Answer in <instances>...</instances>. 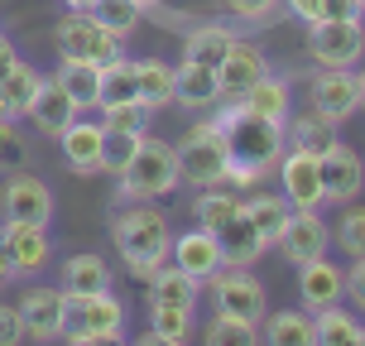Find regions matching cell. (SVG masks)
Instances as JSON below:
<instances>
[{
	"mask_svg": "<svg viewBox=\"0 0 365 346\" xmlns=\"http://www.w3.org/2000/svg\"><path fill=\"white\" fill-rule=\"evenodd\" d=\"M212 111H217V126L226 130V145H231V178H226V188H236V193L264 188L269 173L279 168V154L289 149L284 126L279 121H259L250 111H240L236 101H217Z\"/></svg>",
	"mask_w": 365,
	"mask_h": 346,
	"instance_id": "1",
	"label": "cell"
},
{
	"mask_svg": "<svg viewBox=\"0 0 365 346\" xmlns=\"http://www.w3.org/2000/svg\"><path fill=\"white\" fill-rule=\"evenodd\" d=\"M110 240L125 260V270L145 284L149 274L168 265L173 250V221L159 202H125L120 212H110Z\"/></svg>",
	"mask_w": 365,
	"mask_h": 346,
	"instance_id": "2",
	"label": "cell"
},
{
	"mask_svg": "<svg viewBox=\"0 0 365 346\" xmlns=\"http://www.w3.org/2000/svg\"><path fill=\"white\" fill-rule=\"evenodd\" d=\"M182 183L178 173V149L159 135H140V145L130 154V164L115 173V198L120 202H159Z\"/></svg>",
	"mask_w": 365,
	"mask_h": 346,
	"instance_id": "3",
	"label": "cell"
},
{
	"mask_svg": "<svg viewBox=\"0 0 365 346\" xmlns=\"http://www.w3.org/2000/svg\"><path fill=\"white\" fill-rule=\"evenodd\" d=\"M178 173L187 188H226L231 178V145H226V130L217 126V116H202L182 130L178 140Z\"/></svg>",
	"mask_w": 365,
	"mask_h": 346,
	"instance_id": "4",
	"label": "cell"
},
{
	"mask_svg": "<svg viewBox=\"0 0 365 346\" xmlns=\"http://www.w3.org/2000/svg\"><path fill=\"white\" fill-rule=\"evenodd\" d=\"M125 337V303L115 293H63V337L73 346L120 342Z\"/></svg>",
	"mask_w": 365,
	"mask_h": 346,
	"instance_id": "5",
	"label": "cell"
},
{
	"mask_svg": "<svg viewBox=\"0 0 365 346\" xmlns=\"http://www.w3.org/2000/svg\"><path fill=\"white\" fill-rule=\"evenodd\" d=\"M53 49L68 63H91V68H110L125 54V39H115L106 24H96L87 10H63V19L53 24Z\"/></svg>",
	"mask_w": 365,
	"mask_h": 346,
	"instance_id": "6",
	"label": "cell"
},
{
	"mask_svg": "<svg viewBox=\"0 0 365 346\" xmlns=\"http://www.w3.org/2000/svg\"><path fill=\"white\" fill-rule=\"evenodd\" d=\"M308 58L317 68H356L365 58V24L361 15L346 19H317L308 24Z\"/></svg>",
	"mask_w": 365,
	"mask_h": 346,
	"instance_id": "7",
	"label": "cell"
},
{
	"mask_svg": "<svg viewBox=\"0 0 365 346\" xmlns=\"http://www.w3.org/2000/svg\"><path fill=\"white\" fill-rule=\"evenodd\" d=\"M207 289H212V303H217V312H226V317H240V322H264V312H269V303H264V284H259L250 270H236V265H221L212 279H207Z\"/></svg>",
	"mask_w": 365,
	"mask_h": 346,
	"instance_id": "8",
	"label": "cell"
},
{
	"mask_svg": "<svg viewBox=\"0 0 365 346\" xmlns=\"http://www.w3.org/2000/svg\"><path fill=\"white\" fill-rule=\"evenodd\" d=\"M0 217L48 226L53 221V188L38 178V173H24V168L5 173V183H0Z\"/></svg>",
	"mask_w": 365,
	"mask_h": 346,
	"instance_id": "9",
	"label": "cell"
},
{
	"mask_svg": "<svg viewBox=\"0 0 365 346\" xmlns=\"http://www.w3.org/2000/svg\"><path fill=\"white\" fill-rule=\"evenodd\" d=\"M274 250L289 260V265H303V260H317L331 250V221L317 212V207H293L284 231L274 240Z\"/></svg>",
	"mask_w": 365,
	"mask_h": 346,
	"instance_id": "10",
	"label": "cell"
},
{
	"mask_svg": "<svg viewBox=\"0 0 365 346\" xmlns=\"http://www.w3.org/2000/svg\"><path fill=\"white\" fill-rule=\"evenodd\" d=\"M308 106L327 121H351L361 111V82H356V68H317V77L308 82Z\"/></svg>",
	"mask_w": 365,
	"mask_h": 346,
	"instance_id": "11",
	"label": "cell"
},
{
	"mask_svg": "<svg viewBox=\"0 0 365 346\" xmlns=\"http://www.w3.org/2000/svg\"><path fill=\"white\" fill-rule=\"evenodd\" d=\"M0 250L10 255L15 279H38V270H48V260H53L48 226H34V221H5V231H0Z\"/></svg>",
	"mask_w": 365,
	"mask_h": 346,
	"instance_id": "12",
	"label": "cell"
},
{
	"mask_svg": "<svg viewBox=\"0 0 365 346\" xmlns=\"http://www.w3.org/2000/svg\"><path fill=\"white\" fill-rule=\"evenodd\" d=\"M317 173H322V202H356L365 193V164L351 145H336L327 154H317Z\"/></svg>",
	"mask_w": 365,
	"mask_h": 346,
	"instance_id": "13",
	"label": "cell"
},
{
	"mask_svg": "<svg viewBox=\"0 0 365 346\" xmlns=\"http://www.w3.org/2000/svg\"><path fill=\"white\" fill-rule=\"evenodd\" d=\"M15 308H19V322H24V337L29 342H58L63 337V289L29 284L15 298Z\"/></svg>",
	"mask_w": 365,
	"mask_h": 346,
	"instance_id": "14",
	"label": "cell"
},
{
	"mask_svg": "<svg viewBox=\"0 0 365 346\" xmlns=\"http://www.w3.org/2000/svg\"><path fill=\"white\" fill-rule=\"evenodd\" d=\"M274 173H279V193L289 198V207H322V173H317V154L284 149Z\"/></svg>",
	"mask_w": 365,
	"mask_h": 346,
	"instance_id": "15",
	"label": "cell"
},
{
	"mask_svg": "<svg viewBox=\"0 0 365 346\" xmlns=\"http://www.w3.org/2000/svg\"><path fill=\"white\" fill-rule=\"evenodd\" d=\"M58 149H63V164L73 168L77 178H91V173H101L106 126L101 121H73V126L58 135Z\"/></svg>",
	"mask_w": 365,
	"mask_h": 346,
	"instance_id": "16",
	"label": "cell"
},
{
	"mask_svg": "<svg viewBox=\"0 0 365 346\" xmlns=\"http://www.w3.org/2000/svg\"><path fill=\"white\" fill-rule=\"evenodd\" d=\"M298 298H303V308H312V312L341 303V298H346V270H336L327 255L303 260V265H298Z\"/></svg>",
	"mask_w": 365,
	"mask_h": 346,
	"instance_id": "17",
	"label": "cell"
},
{
	"mask_svg": "<svg viewBox=\"0 0 365 346\" xmlns=\"http://www.w3.org/2000/svg\"><path fill=\"white\" fill-rule=\"evenodd\" d=\"M168 260L178 265V270H187L192 279H212V274L226 265L221 260V240H217V231H207V226H197V231H178L173 236V250H168Z\"/></svg>",
	"mask_w": 365,
	"mask_h": 346,
	"instance_id": "18",
	"label": "cell"
},
{
	"mask_svg": "<svg viewBox=\"0 0 365 346\" xmlns=\"http://www.w3.org/2000/svg\"><path fill=\"white\" fill-rule=\"evenodd\" d=\"M24 121H34V130H38V135H48V140H58V135L77 121V106L68 101V91L58 87L53 73H43V82H38V91H34V101H29V116H24Z\"/></svg>",
	"mask_w": 365,
	"mask_h": 346,
	"instance_id": "19",
	"label": "cell"
},
{
	"mask_svg": "<svg viewBox=\"0 0 365 346\" xmlns=\"http://www.w3.org/2000/svg\"><path fill=\"white\" fill-rule=\"evenodd\" d=\"M269 73V63H264V54H259L255 44H245V39H236V49L221 58L217 68V82H221V101H236L240 91H250L259 82V77Z\"/></svg>",
	"mask_w": 365,
	"mask_h": 346,
	"instance_id": "20",
	"label": "cell"
},
{
	"mask_svg": "<svg viewBox=\"0 0 365 346\" xmlns=\"http://www.w3.org/2000/svg\"><path fill=\"white\" fill-rule=\"evenodd\" d=\"M58 289H63V293H106V289H115V270H110L106 255L82 250V255L63 260V270H58Z\"/></svg>",
	"mask_w": 365,
	"mask_h": 346,
	"instance_id": "21",
	"label": "cell"
},
{
	"mask_svg": "<svg viewBox=\"0 0 365 346\" xmlns=\"http://www.w3.org/2000/svg\"><path fill=\"white\" fill-rule=\"evenodd\" d=\"M217 101H221L217 68H197V63H178V68H173V106L212 111Z\"/></svg>",
	"mask_w": 365,
	"mask_h": 346,
	"instance_id": "22",
	"label": "cell"
},
{
	"mask_svg": "<svg viewBox=\"0 0 365 346\" xmlns=\"http://www.w3.org/2000/svg\"><path fill=\"white\" fill-rule=\"evenodd\" d=\"M38 82H43V73H38L34 63H24V58H15L5 73H0V121H24L29 116V101H34Z\"/></svg>",
	"mask_w": 365,
	"mask_h": 346,
	"instance_id": "23",
	"label": "cell"
},
{
	"mask_svg": "<svg viewBox=\"0 0 365 346\" xmlns=\"http://www.w3.org/2000/svg\"><path fill=\"white\" fill-rule=\"evenodd\" d=\"M236 106L250 111V116H259V121H279V126H284V121L293 116V87L284 82V77L264 73L250 91H240V96H236Z\"/></svg>",
	"mask_w": 365,
	"mask_h": 346,
	"instance_id": "24",
	"label": "cell"
},
{
	"mask_svg": "<svg viewBox=\"0 0 365 346\" xmlns=\"http://www.w3.org/2000/svg\"><path fill=\"white\" fill-rule=\"evenodd\" d=\"M236 29L231 24H197L182 34V63H197V68H221V58L236 49Z\"/></svg>",
	"mask_w": 365,
	"mask_h": 346,
	"instance_id": "25",
	"label": "cell"
},
{
	"mask_svg": "<svg viewBox=\"0 0 365 346\" xmlns=\"http://www.w3.org/2000/svg\"><path fill=\"white\" fill-rule=\"evenodd\" d=\"M240 212H245V221H250V226L259 231V240H264V245H274L293 207H289V198H284V193H269V188H250V198L240 202Z\"/></svg>",
	"mask_w": 365,
	"mask_h": 346,
	"instance_id": "26",
	"label": "cell"
},
{
	"mask_svg": "<svg viewBox=\"0 0 365 346\" xmlns=\"http://www.w3.org/2000/svg\"><path fill=\"white\" fill-rule=\"evenodd\" d=\"M336 121H327V116H317V111H303V116H289L284 121V140H289V149H303V154H327L341 135H336Z\"/></svg>",
	"mask_w": 365,
	"mask_h": 346,
	"instance_id": "27",
	"label": "cell"
},
{
	"mask_svg": "<svg viewBox=\"0 0 365 346\" xmlns=\"http://www.w3.org/2000/svg\"><path fill=\"white\" fill-rule=\"evenodd\" d=\"M217 240H221V260H226V265H236V270L259 265V255L269 250V245L259 240V231L245 221V212H236V217L226 221V226L217 231Z\"/></svg>",
	"mask_w": 365,
	"mask_h": 346,
	"instance_id": "28",
	"label": "cell"
},
{
	"mask_svg": "<svg viewBox=\"0 0 365 346\" xmlns=\"http://www.w3.org/2000/svg\"><path fill=\"white\" fill-rule=\"evenodd\" d=\"M197 293H202V279L178 270L173 260L159 265V270L145 279V303H187V308H197Z\"/></svg>",
	"mask_w": 365,
	"mask_h": 346,
	"instance_id": "29",
	"label": "cell"
},
{
	"mask_svg": "<svg viewBox=\"0 0 365 346\" xmlns=\"http://www.w3.org/2000/svg\"><path fill=\"white\" fill-rule=\"evenodd\" d=\"M130 63H135V91H140V101L154 116L164 106H173V63H164V58H130Z\"/></svg>",
	"mask_w": 365,
	"mask_h": 346,
	"instance_id": "30",
	"label": "cell"
},
{
	"mask_svg": "<svg viewBox=\"0 0 365 346\" xmlns=\"http://www.w3.org/2000/svg\"><path fill=\"white\" fill-rule=\"evenodd\" d=\"M58 87L68 91V101L77 106V116L82 111H96V101H101V68H91V63H68V58H58Z\"/></svg>",
	"mask_w": 365,
	"mask_h": 346,
	"instance_id": "31",
	"label": "cell"
},
{
	"mask_svg": "<svg viewBox=\"0 0 365 346\" xmlns=\"http://www.w3.org/2000/svg\"><path fill=\"white\" fill-rule=\"evenodd\" d=\"M259 337L269 346H317V332H312V317L298 308H279V312H264L259 322Z\"/></svg>",
	"mask_w": 365,
	"mask_h": 346,
	"instance_id": "32",
	"label": "cell"
},
{
	"mask_svg": "<svg viewBox=\"0 0 365 346\" xmlns=\"http://www.w3.org/2000/svg\"><path fill=\"white\" fill-rule=\"evenodd\" d=\"M312 332H317V346H365V327L341 303L312 312Z\"/></svg>",
	"mask_w": 365,
	"mask_h": 346,
	"instance_id": "33",
	"label": "cell"
},
{
	"mask_svg": "<svg viewBox=\"0 0 365 346\" xmlns=\"http://www.w3.org/2000/svg\"><path fill=\"white\" fill-rule=\"evenodd\" d=\"M149 312V337L164 346H182L192 337V308L187 303H145Z\"/></svg>",
	"mask_w": 365,
	"mask_h": 346,
	"instance_id": "34",
	"label": "cell"
},
{
	"mask_svg": "<svg viewBox=\"0 0 365 346\" xmlns=\"http://www.w3.org/2000/svg\"><path fill=\"white\" fill-rule=\"evenodd\" d=\"M240 212V198L236 188H202L197 202H192V221L197 226H207V231H221L226 221Z\"/></svg>",
	"mask_w": 365,
	"mask_h": 346,
	"instance_id": "35",
	"label": "cell"
},
{
	"mask_svg": "<svg viewBox=\"0 0 365 346\" xmlns=\"http://www.w3.org/2000/svg\"><path fill=\"white\" fill-rule=\"evenodd\" d=\"M331 250H341L346 260L365 255V207L361 202H341V217L331 226Z\"/></svg>",
	"mask_w": 365,
	"mask_h": 346,
	"instance_id": "36",
	"label": "cell"
},
{
	"mask_svg": "<svg viewBox=\"0 0 365 346\" xmlns=\"http://www.w3.org/2000/svg\"><path fill=\"white\" fill-rule=\"evenodd\" d=\"M96 24H106L115 39H130L135 29H140V19H145V10L135 5V0H91V10H87Z\"/></svg>",
	"mask_w": 365,
	"mask_h": 346,
	"instance_id": "37",
	"label": "cell"
},
{
	"mask_svg": "<svg viewBox=\"0 0 365 346\" xmlns=\"http://www.w3.org/2000/svg\"><path fill=\"white\" fill-rule=\"evenodd\" d=\"M120 101H140V91H135V63L125 54L115 58L110 68H101V101L96 106H120Z\"/></svg>",
	"mask_w": 365,
	"mask_h": 346,
	"instance_id": "38",
	"label": "cell"
},
{
	"mask_svg": "<svg viewBox=\"0 0 365 346\" xmlns=\"http://www.w3.org/2000/svg\"><path fill=\"white\" fill-rule=\"evenodd\" d=\"M202 342H207V346H255L259 342V327H255V322H240V317L217 312V317L202 327Z\"/></svg>",
	"mask_w": 365,
	"mask_h": 346,
	"instance_id": "39",
	"label": "cell"
},
{
	"mask_svg": "<svg viewBox=\"0 0 365 346\" xmlns=\"http://www.w3.org/2000/svg\"><path fill=\"white\" fill-rule=\"evenodd\" d=\"M106 130H125V135H145L154 126V111L145 101H120V106H96Z\"/></svg>",
	"mask_w": 365,
	"mask_h": 346,
	"instance_id": "40",
	"label": "cell"
},
{
	"mask_svg": "<svg viewBox=\"0 0 365 346\" xmlns=\"http://www.w3.org/2000/svg\"><path fill=\"white\" fill-rule=\"evenodd\" d=\"M24 159H29V140H24L19 121H0V173L24 168Z\"/></svg>",
	"mask_w": 365,
	"mask_h": 346,
	"instance_id": "41",
	"label": "cell"
},
{
	"mask_svg": "<svg viewBox=\"0 0 365 346\" xmlns=\"http://www.w3.org/2000/svg\"><path fill=\"white\" fill-rule=\"evenodd\" d=\"M140 145V135H125V130H106V149H101V173H120L130 164V154Z\"/></svg>",
	"mask_w": 365,
	"mask_h": 346,
	"instance_id": "42",
	"label": "cell"
},
{
	"mask_svg": "<svg viewBox=\"0 0 365 346\" xmlns=\"http://www.w3.org/2000/svg\"><path fill=\"white\" fill-rule=\"evenodd\" d=\"M226 10L245 24H269L279 10H284V0H226Z\"/></svg>",
	"mask_w": 365,
	"mask_h": 346,
	"instance_id": "43",
	"label": "cell"
},
{
	"mask_svg": "<svg viewBox=\"0 0 365 346\" xmlns=\"http://www.w3.org/2000/svg\"><path fill=\"white\" fill-rule=\"evenodd\" d=\"M24 342V322H19L15 303H0V346H15Z\"/></svg>",
	"mask_w": 365,
	"mask_h": 346,
	"instance_id": "44",
	"label": "cell"
},
{
	"mask_svg": "<svg viewBox=\"0 0 365 346\" xmlns=\"http://www.w3.org/2000/svg\"><path fill=\"white\" fill-rule=\"evenodd\" d=\"M346 298L356 303V312H365V255L351 260V270H346Z\"/></svg>",
	"mask_w": 365,
	"mask_h": 346,
	"instance_id": "45",
	"label": "cell"
},
{
	"mask_svg": "<svg viewBox=\"0 0 365 346\" xmlns=\"http://www.w3.org/2000/svg\"><path fill=\"white\" fill-rule=\"evenodd\" d=\"M284 10H289L298 24H317V19H327V5H322V0H284Z\"/></svg>",
	"mask_w": 365,
	"mask_h": 346,
	"instance_id": "46",
	"label": "cell"
},
{
	"mask_svg": "<svg viewBox=\"0 0 365 346\" xmlns=\"http://www.w3.org/2000/svg\"><path fill=\"white\" fill-rule=\"evenodd\" d=\"M327 5V19H346V15H361V0H322Z\"/></svg>",
	"mask_w": 365,
	"mask_h": 346,
	"instance_id": "47",
	"label": "cell"
},
{
	"mask_svg": "<svg viewBox=\"0 0 365 346\" xmlns=\"http://www.w3.org/2000/svg\"><path fill=\"white\" fill-rule=\"evenodd\" d=\"M15 39H10V34H0V73H5V68H10V63H15Z\"/></svg>",
	"mask_w": 365,
	"mask_h": 346,
	"instance_id": "48",
	"label": "cell"
},
{
	"mask_svg": "<svg viewBox=\"0 0 365 346\" xmlns=\"http://www.w3.org/2000/svg\"><path fill=\"white\" fill-rule=\"evenodd\" d=\"M10 279H15V270H10V255H5V250H0V289H5V284H10Z\"/></svg>",
	"mask_w": 365,
	"mask_h": 346,
	"instance_id": "49",
	"label": "cell"
},
{
	"mask_svg": "<svg viewBox=\"0 0 365 346\" xmlns=\"http://www.w3.org/2000/svg\"><path fill=\"white\" fill-rule=\"evenodd\" d=\"M63 10H91V0H63Z\"/></svg>",
	"mask_w": 365,
	"mask_h": 346,
	"instance_id": "50",
	"label": "cell"
},
{
	"mask_svg": "<svg viewBox=\"0 0 365 346\" xmlns=\"http://www.w3.org/2000/svg\"><path fill=\"white\" fill-rule=\"evenodd\" d=\"M135 5H140V10H159L164 0H135Z\"/></svg>",
	"mask_w": 365,
	"mask_h": 346,
	"instance_id": "51",
	"label": "cell"
},
{
	"mask_svg": "<svg viewBox=\"0 0 365 346\" xmlns=\"http://www.w3.org/2000/svg\"><path fill=\"white\" fill-rule=\"evenodd\" d=\"M356 82H361V111H365V68L356 73Z\"/></svg>",
	"mask_w": 365,
	"mask_h": 346,
	"instance_id": "52",
	"label": "cell"
},
{
	"mask_svg": "<svg viewBox=\"0 0 365 346\" xmlns=\"http://www.w3.org/2000/svg\"><path fill=\"white\" fill-rule=\"evenodd\" d=\"M361 10H365V0H361Z\"/></svg>",
	"mask_w": 365,
	"mask_h": 346,
	"instance_id": "53",
	"label": "cell"
}]
</instances>
